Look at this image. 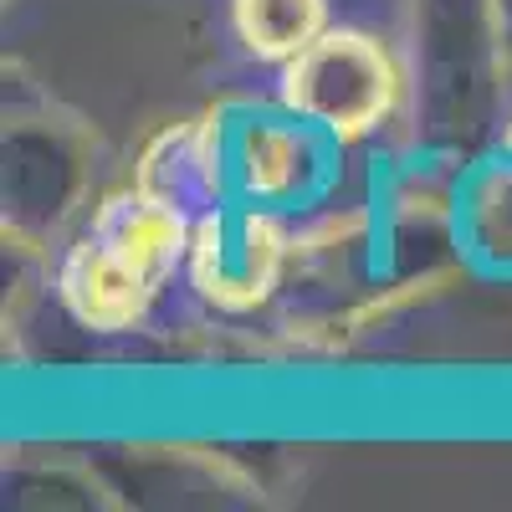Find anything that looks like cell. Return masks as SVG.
I'll list each match as a JSON object with an SVG mask.
<instances>
[{"mask_svg": "<svg viewBox=\"0 0 512 512\" xmlns=\"http://www.w3.org/2000/svg\"><path fill=\"white\" fill-rule=\"evenodd\" d=\"M405 88L410 139L425 159L466 164L497 149L512 77L492 0H410Z\"/></svg>", "mask_w": 512, "mask_h": 512, "instance_id": "cell-1", "label": "cell"}, {"mask_svg": "<svg viewBox=\"0 0 512 512\" xmlns=\"http://www.w3.org/2000/svg\"><path fill=\"white\" fill-rule=\"evenodd\" d=\"M405 93V62L390 52V41L359 26H328L308 52L277 67V98L344 144L379 134L400 113Z\"/></svg>", "mask_w": 512, "mask_h": 512, "instance_id": "cell-5", "label": "cell"}, {"mask_svg": "<svg viewBox=\"0 0 512 512\" xmlns=\"http://www.w3.org/2000/svg\"><path fill=\"white\" fill-rule=\"evenodd\" d=\"M282 246V216L241 200H221L216 210L195 216L185 277L210 308L251 313L256 303H267L282 277Z\"/></svg>", "mask_w": 512, "mask_h": 512, "instance_id": "cell-6", "label": "cell"}, {"mask_svg": "<svg viewBox=\"0 0 512 512\" xmlns=\"http://www.w3.org/2000/svg\"><path fill=\"white\" fill-rule=\"evenodd\" d=\"M221 149V185L226 200L292 216V210L323 205L344 169V139H333L323 123L277 103H231L216 118Z\"/></svg>", "mask_w": 512, "mask_h": 512, "instance_id": "cell-4", "label": "cell"}, {"mask_svg": "<svg viewBox=\"0 0 512 512\" xmlns=\"http://www.w3.org/2000/svg\"><path fill=\"white\" fill-rule=\"evenodd\" d=\"M190 231V210L159 200L144 185L103 200L57 262L62 308L93 333L139 328L159 292L185 272Z\"/></svg>", "mask_w": 512, "mask_h": 512, "instance_id": "cell-2", "label": "cell"}, {"mask_svg": "<svg viewBox=\"0 0 512 512\" xmlns=\"http://www.w3.org/2000/svg\"><path fill=\"white\" fill-rule=\"evenodd\" d=\"M6 502L11 507H57V512H88L113 507V482L93 461L67 456H16L6 466Z\"/></svg>", "mask_w": 512, "mask_h": 512, "instance_id": "cell-10", "label": "cell"}, {"mask_svg": "<svg viewBox=\"0 0 512 512\" xmlns=\"http://www.w3.org/2000/svg\"><path fill=\"white\" fill-rule=\"evenodd\" d=\"M328 26V0H231V31L241 52L267 67H287Z\"/></svg>", "mask_w": 512, "mask_h": 512, "instance_id": "cell-9", "label": "cell"}, {"mask_svg": "<svg viewBox=\"0 0 512 512\" xmlns=\"http://www.w3.org/2000/svg\"><path fill=\"white\" fill-rule=\"evenodd\" d=\"M451 231L466 267L492 282H512V154L502 144L456 164Z\"/></svg>", "mask_w": 512, "mask_h": 512, "instance_id": "cell-7", "label": "cell"}, {"mask_svg": "<svg viewBox=\"0 0 512 512\" xmlns=\"http://www.w3.org/2000/svg\"><path fill=\"white\" fill-rule=\"evenodd\" d=\"M98 180L93 128L41 93L6 88V134H0V226L6 241L41 251L82 216Z\"/></svg>", "mask_w": 512, "mask_h": 512, "instance_id": "cell-3", "label": "cell"}, {"mask_svg": "<svg viewBox=\"0 0 512 512\" xmlns=\"http://www.w3.org/2000/svg\"><path fill=\"white\" fill-rule=\"evenodd\" d=\"M139 185L154 190L159 200L190 210H216L226 200V185H221V149H216V123L200 118V123H185L175 134H164L144 169H139Z\"/></svg>", "mask_w": 512, "mask_h": 512, "instance_id": "cell-8", "label": "cell"}, {"mask_svg": "<svg viewBox=\"0 0 512 512\" xmlns=\"http://www.w3.org/2000/svg\"><path fill=\"white\" fill-rule=\"evenodd\" d=\"M497 11V31H502V57H507V77H512V0H492Z\"/></svg>", "mask_w": 512, "mask_h": 512, "instance_id": "cell-11", "label": "cell"}, {"mask_svg": "<svg viewBox=\"0 0 512 512\" xmlns=\"http://www.w3.org/2000/svg\"><path fill=\"white\" fill-rule=\"evenodd\" d=\"M497 144H502V149L512 154V108H507V123H502V139H497Z\"/></svg>", "mask_w": 512, "mask_h": 512, "instance_id": "cell-12", "label": "cell"}]
</instances>
